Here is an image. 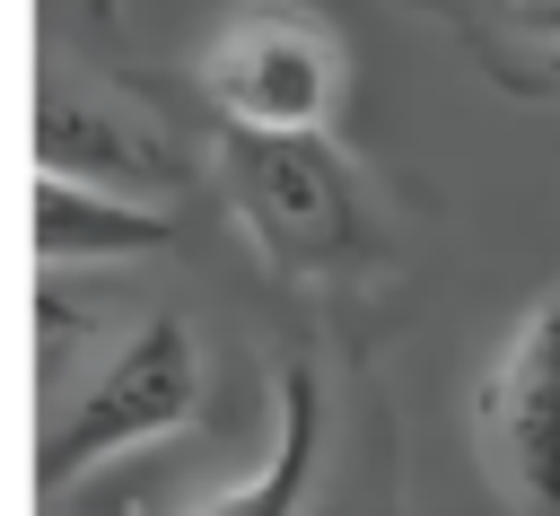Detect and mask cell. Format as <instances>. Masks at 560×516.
<instances>
[{
	"label": "cell",
	"mask_w": 560,
	"mask_h": 516,
	"mask_svg": "<svg viewBox=\"0 0 560 516\" xmlns=\"http://www.w3.org/2000/svg\"><path fill=\"white\" fill-rule=\"evenodd\" d=\"M201 87H210L219 122L332 131V114H341V35L298 0H254L210 35Z\"/></svg>",
	"instance_id": "4"
},
{
	"label": "cell",
	"mask_w": 560,
	"mask_h": 516,
	"mask_svg": "<svg viewBox=\"0 0 560 516\" xmlns=\"http://www.w3.org/2000/svg\"><path fill=\"white\" fill-rule=\"evenodd\" d=\"M175 219L140 192H105V184H70V175H35V262L44 271H96V262H140L166 254Z\"/></svg>",
	"instance_id": "7"
},
{
	"label": "cell",
	"mask_w": 560,
	"mask_h": 516,
	"mask_svg": "<svg viewBox=\"0 0 560 516\" xmlns=\"http://www.w3.org/2000/svg\"><path fill=\"white\" fill-rule=\"evenodd\" d=\"M201 411H210L201 332H192L184 315H149V324H131L122 350L70 394V411L44 420V437H35V481H44V499H61V490H79L96 464L140 455V446L192 429Z\"/></svg>",
	"instance_id": "2"
},
{
	"label": "cell",
	"mask_w": 560,
	"mask_h": 516,
	"mask_svg": "<svg viewBox=\"0 0 560 516\" xmlns=\"http://www.w3.org/2000/svg\"><path fill=\"white\" fill-rule=\"evenodd\" d=\"M210 184L245 227V245L298 289H368L394 271L385 201L332 131L210 122Z\"/></svg>",
	"instance_id": "1"
},
{
	"label": "cell",
	"mask_w": 560,
	"mask_h": 516,
	"mask_svg": "<svg viewBox=\"0 0 560 516\" xmlns=\"http://www.w3.org/2000/svg\"><path fill=\"white\" fill-rule=\"evenodd\" d=\"M332 411H341V394H332V376L315 359L271 367V455L245 481L210 490L192 516H306L315 490H324V464L341 446V420Z\"/></svg>",
	"instance_id": "6"
},
{
	"label": "cell",
	"mask_w": 560,
	"mask_h": 516,
	"mask_svg": "<svg viewBox=\"0 0 560 516\" xmlns=\"http://www.w3.org/2000/svg\"><path fill=\"white\" fill-rule=\"evenodd\" d=\"M35 175H70V184L158 201V192L184 184V149L166 140V122L140 96L44 61V79H35Z\"/></svg>",
	"instance_id": "5"
},
{
	"label": "cell",
	"mask_w": 560,
	"mask_h": 516,
	"mask_svg": "<svg viewBox=\"0 0 560 516\" xmlns=\"http://www.w3.org/2000/svg\"><path fill=\"white\" fill-rule=\"evenodd\" d=\"M472 464L499 516H560V289L499 341L472 385Z\"/></svg>",
	"instance_id": "3"
}]
</instances>
